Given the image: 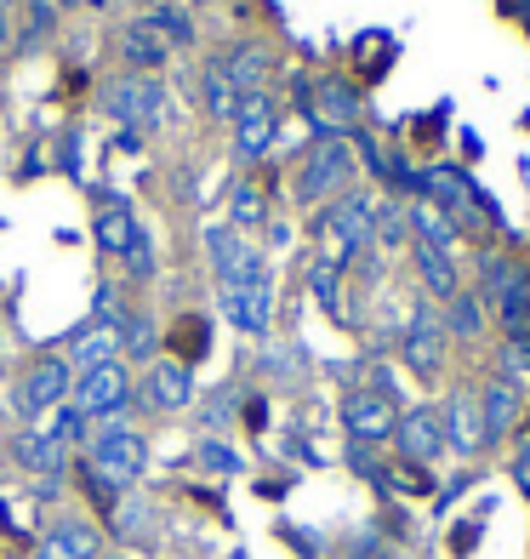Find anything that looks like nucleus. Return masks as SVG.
<instances>
[{
    "label": "nucleus",
    "mask_w": 530,
    "mask_h": 559,
    "mask_svg": "<svg viewBox=\"0 0 530 559\" xmlns=\"http://www.w3.org/2000/svg\"><path fill=\"white\" fill-rule=\"evenodd\" d=\"M69 400H74V412H81V417H120L125 405H132V377H125L120 360L92 366V371L74 377Z\"/></svg>",
    "instance_id": "7"
},
{
    "label": "nucleus",
    "mask_w": 530,
    "mask_h": 559,
    "mask_svg": "<svg viewBox=\"0 0 530 559\" xmlns=\"http://www.w3.org/2000/svg\"><path fill=\"white\" fill-rule=\"evenodd\" d=\"M496 377H508L514 389H530V337H508V343H502V371Z\"/></svg>",
    "instance_id": "32"
},
{
    "label": "nucleus",
    "mask_w": 530,
    "mask_h": 559,
    "mask_svg": "<svg viewBox=\"0 0 530 559\" xmlns=\"http://www.w3.org/2000/svg\"><path fill=\"white\" fill-rule=\"evenodd\" d=\"M525 412V389H514L508 377H491L485 389H479V417H485V451L502 445L514 435V423Z\"/></svg>",
    "instance_id": "16"
},
{
    "label": "nucleus",
    "mask_w": 530,
    "mask_h": 559,
    "mask_svg": "<svg viewBox=\"0 0 530 559\" xmlns=\"http://www.w3.org/2000/svg\"><path fill=\"white\" fill-rule=\"evenodd\" d=\"M97 479H109L115 491L137 486L143 468H148V440L137 435V428H125L120 417H109L104 428L92 435V463H86Z\"/></svg>",
    "instance_id": "3"
},
{
    "label": "nucleus",
    "mask_w": 530,
    "mask_h": 559,
    "mask_svg": "<svg viewBox=\"0 0 530 559\" xmlns=\"http://www.w3.org/2000/svg\"><path fill=\"white\" fill-rule=\"evenodd\" d=\"M12 40V0H0V46Z\"/></svg>",
    "instance_id": "42"
},
{
    "label": "nucleus",
    "mask_w": 530,
    "mask_h": 559,
    "mask_svg": "<svg viewBox=\"0 0 530 559\" xmlns=\"http://www.w3.org/2000/svg\"><path fill=\"white\" fill-rule=\"evenodd\" d=\"M445 320L427 309V302H417L411 309V320H406V343H399V354H406V366L417 371V377H439V366H445Z\"/></svg>",
    "instance_id": "10"
},
{
    "label": "nucleus",
    "mask_w": 530,
    "mask_h": 559,
    "mask_svg": "<svg viewBox=\"0 0 530 559\" xmlns=\"http://www.w3.org/2000/svg\"><path fill=\"white\" fill-rule=\"evenodd\" d=\"M229 217H234V228H257V223H268V194L251 183V177H240V183L229 189Z\"/></svg>",
    "instance_id": "30"
},
{
    "label": "nucleus",
    "mask_w": 530,
    "mask_h": 559,
    "mask_svg": "<svg viewBox=\"0 0 530 559\" xmlns=\"http://www.w3.org/2000/svg\"><path fill=\"white\" fill-rule=\"evenodd\" d=\"M309 280H314V297L325 302V309H332V314H342V302H337V280H342V263L320 258V263L309 269Z\"/></svg>",
    "instance_id": "36"
},
{
    "label": "nucleus",
    "mask_w": 530,
    "mask_h": 559,
    "mask_svg": "<svg viewBox=\"0 0 530 559\" xmlns=\"http://www.w3.org/2000/svg\"><path fill=\"white\" fill-rule=\"evenodd\" d=\"M491 309L502 320V337H530V274L514 269V280L491 297Z\"/></svg>",
    "instance_id": "24"
},
{
    "label": "nucleus",
    "mask_w": 530,
    "mask_h": 559,
    "mask_svg": "<svg viewBox=\"0 0 530 559\" xmlns=\"http://www.w3.org/2000/svg\"><path fill=\"white\" fill-rule=\"evenodd\" d=\"M92 7H109V0H92Z\"/></svg>",
    "instance_id": "45"
},
{
    "label": "nucleus",
    "mask_w": 530,
    "mask_h": 559,
    "mask_svg": "<svg viewBox=\"0 0 530 559\" xmlns=\"http://www.w3.org/2000/svg\"><path fill=\"white\" fill-rule=\"evenodd\" d=\"M97 104H104L109 120L143 126V132L166 126V115H171V97H166V86L155 81V74H115V81L97 86Z\"/></svg>",
    "instance_id": "2"
},
{
    "label": "nucleus",
    "mask_w": 530,
    "mask_h": 559,
    "mask_svg": "<svg viewBox=\"0 0 530 559\" xmlns=\"http://www.w3.org/2000/svg\"><path fill=\"white\" fill-rule=\"evenodd\" d=\"M320 240L332 246V263H353L376 246V200L371 194H342L320 212Z\"/></svg>",
    "instance_id": "1"
},
{
    "label": "nucleus",
    "mask_w": 530,
    "mask_h": 559,
    "mask_svg": "<svg viewBox=\"0 0 530 559\" xmlns=\"http://www.w3.org/2000/svg\"><path fill=\"white\" fill-rule=\"evenodd\" d=\"M52 23H58L52 0H29V29L17 35V52H40V40L52 35Z\"/></svg>",
    "instance_id": "34"
},
{
    "label": "nucleus",
    "mask_w": 530,
    "mask_h": 559,
    "mask_svg": "<svg viewBox=\"0 0 530 559\" xmlns=\"http://www.w3.org/2000/svg\"><path fill=\"white\" fill-rule=\"evenodd\" d=\"M115 520H120V537L137 543L143 531H148V508H143V502H125V508H115Z\"/></svg>",
    "instance_id": "38"
},
{
    "label": "nucleus",
    "mask_w": 530,
    "mask_h": 559,
    "mask_svg": "<svg viewBox=\"0 0 530 559\" xmlns=\"http://www.w3.org/2000/svg\"><path fill=\"white\" fill-rule=\"evenodd\" d=\"M120 58H125V69H132V74H155V69L171 58V40H166L148 17H132V23L120 29Z\"/></svg>",
    "instance_id": "18"
},
{
    "label": "nucleus",
    "mask_w": 530,
    "mask_h": 559,
    "mask_svg": "<svg viewBox=\"0 0 530 559\" xmlns=\"http://www.w3.org/2000/svg\"><path fill=\"white\" fill-rule=\"evenodd\" d=\"M200 97H206V115H212V120H234V115H240V104H245V97L234 92V81L222 74V63H217V58L206 63V74H200Z\"/></svg>",
    "instance_id": "28"
},
{
    "label": "nucleus",
    "mask_w": 530,
    "mask_h": 559,
    "mask_svg": "<svg viewBox=\"0 0 530 559\" xmlns=\"http://www.w3.org/2000/svg\"><path fill=\"white\" fill-rule=\"evenodd\" d=\"M394 423H399L394 400L376 394V389H353V394L342 400V428H348L353 445H383V440H394Z\"/></svg>",
    "instance_id": "9"
},
{
    "label": "nucleus",
    "mask_w": 530,
    "mask_h": 559,
    "mask_svg": "<svg viewBox=\"0 0 530 559\" xmlns=\"http://www.w3.org/2000/svg\"><path fill=\"white\" fill-rule=\"evenodd\" d=\"M125 269H132L137 280H148V274H155V246H148V235H137L132 246H125Z\"/></svg>",
    "instance_id": "39"
},
{
    "label": "nucleus",
    "mask_w": 530,
    "mask_h": 559,
    "mask_svg": "<svg viewBox=\"0 0 530 559\" xmlns=\"http://www.w3.org/2000/svg\"><path fill=\"white\" fill-rule=\"evenodd\" d=\"M12 456H17V463L29 468V474H40V479H58L69 445H58L52 435H46V428H29V435H17V440H12Z\"/></svg>",
    "instance_id": "23"
},
{
    "label": "nucleus",
    "mask_w": 530,
    "mask_h": 559,
    "mask_svg": "<svg viewBox=\"0 0 530 559\" xmlns=\"http://www.w3.org/2000/svg\"><path fill=\"white\" fill-rule=\"evenodd\" d=\"M274 138H280V109H274V97L257 92V97H245L240 115H234V155L240 160H263Z\"/></svg>",
    "instance_id": "12"
},
{
    "label": "nucleus",
    "mask_w": 530,
    "mask_h": 559,
    "mask_svg": "<svg viewBox=\"0 0 530 559\" xmlns=\"http://www.w3.org/2000/svg\"><path fill=\"white\" fill-rule=\"evenodd\" d=\"M148 23H155V29L171 40V52L194 40V23H189V12H183V7H155V12H148Z\"/></svg>",
    "instance_id": "35"
},
{
    "label": "nucleus",
    "mask_w": 530,
    "mask_h": 559,
    "mask_svg": "<svg viewBox=\"0 0 530 559\" xmlns=\"http://www.w3.org/2000/svg\"><path fill=\"white\" fill-rule=\"evenodd\" d=\"M115 348H120V325H104V320H97L92 332L74 337L69 360L81 366V371H92V366H109V360H115Z\"/></svg>",
    "instance_id": "29"
},
{
    "label": "nucleus",
    "mask_w": 530,
    "mask_h": 559,
    "mask_svg": "<svg viewBox=\"0 0 530 559\" xmlns=\"http://www.w3.org/2000/svg\"><path fill=\"white\" fill-rule=\"evenodd\" d=\"M200 468H212V474H240V456L222 445V440H200Z\"/></svg>",
    "instance_id": "37"
},
{
    "label": "nucleus",
    "mask_w": 530,
    "mask_h": 559,
    "mask_svg": "<svg viewBox=\"0 0 530 559\" xmlns=\"http://www.w3.org/2000/svg\"><path fill=\"white\" fill-rule=\"evenodd\" d=\"M394 445H399V456H406V463H417V468L439 463V451H445V412H439V405H411V412H399Z\"/></svg>",
    "instance_id": "8"
},
{
    "label": "nucleus",
    "mask_w": 530,
    "mask_h": 559,
    "mask_svg": "<svg viewBox=\"0 0 530 559\" xmlns=\"http://www.w3.org/2000/svg\"><path fill=\"white\" fill-rule=\"evenodd\" d=\"M376 240H383L388 251H399L411 240V212L399 206V200H376Z\"/></svg>",
    "instance_id": "31"
},
{
    "label": "nucleus",
    "mask_w": 530,
    "mask_h": 559,
    "mask_svg": "<svg viewBox=\"0 0 530 559\" xmlns=\"http://www.w3.org/2000/svg\"><path fill=\"white\" fill-rule=\"evenodd\" d=\"M422 200H427V206H439L457 228L485 223V217L502 223V217H496V200H491V194H479V189H473V177H468L462 166H427V171H422Z\"/></svg>",
    "instance_id": "5"
},
{
    "label": "nucleus",
    "mask_w": 530,
    "mask_h": 559,
    "mask_svg": "<svg viewBox=\"0 0 530 559\" xmlns=\"http://www.w3.org/2000/svg\"><path fill=\"white\" fill-rule=\"evenodd\" d=\"M353 183V143L348 138H320L297 171V200L302 206H320V200H342Z\"/></svg>",
    "instance_id": "4"
},
{
    "label": "nucleus",
    "mask_w": 530,
    "mask_h": 559,
    "mask_svg": "<svg viewBox=\"0 0 530 559\" xmlns=\"http://www.w3.org/2000/svg\"><path fill=\"white\" fill-rule=\"evenodd\" d=\"M514 486H519V491L530 497V435H525V440L514 445Z\"/></svg>",
    "instance_id": "41"
},
{
    "label": "nucleus",
    "mask_w": 530,
    "mask_h": 559,
    "mask_svg": "<svg viewBox=\"0 0 530 559\" xmlns=\"http://www.w3.org/2000/svg\"><path fill=\"white\" fill-rule=\"evenodd\" d=\"M302 115L320 126V138H353V126H360L365 109H360V92H353L342 74H320V81L309 86Z\"/></svg>",
    "instance_id": "6"
},
{
    "label": "nucleus",
    "mask_w": 530,
    "mask_h": 559,
    "mask_svg": "<svg viewBox=\"0 0 530 559\" xmlns=\"http://www.w3.org/2000/svg\"><path fill=\"white\" fill-rule=\"evenodd\" d=\"M81 428H86V417H81V412H74V405H69V412H58L52 423H46V435H52L58 445H69V440H81Z\"/></svg>",
    "instance_id": "40"
},
{
    "label": "nucleus",
    "mask_w": 530,
    "mask_h": 559,
    "mask_svg": "<svg viewBox=\"0 0 530 559\" xmlns=\"http://www.w3.org/2000/svg\"><path fill=\"white\" fill-rule=\"evenodd\" d=\"M143 394H148V405H160V412H183V405H194V371L177 366L171 354H166V360L148 366Z\"/></svg>",
    "instance_id": "19"
},
{
    "label": "nucleus",
    "mask_w": 530,
    "mask_h": 559,
    "mask_svg": "<svg viewBox=\"0 0 530 559\" xmlns=\"http://www.w3.org/2000/svg\"><path fill=\"white\" fill-rule=\"evenodd\" d=\"M445 337H457V343H479L485 337V302H479L473 292H457L445 302Z\"/></svg>",
    "instance_id": "27"
},
{
    "label": "nucleus",
    "mask_w": 530,
    "mask_h": 559,
    "mask_svg": "<svg viewBox=\"0 0 530 559\" xmlns=\"http://www.w3.org/2000/svg\"><path fill=\"white\" fill-rule=\"evenodd\" d=\"M69 389H74V371H69V360H35L29 371H23V389H17V405L23 412H52L58 400H69Z\"/></svg>",
    "instance_id": "15"
},
{
    "label": "nucleus",
    "mask_w": 530,
    "mask_h": 559,
    "mask_svg": "<svg viewBox=\"0 0 530 559\" xmlns=\"http://www.w3.org/2000/svg\"><path fill=\"white\" fill-rule=\"evenodd\" d=\"M97 251H115V258H125V246H132L143 235V223L132 217V206L125 200H104V212H97Z\"/></svg>",
    "instance_id": "25"
},
{
    "label": "nucleus",
    "mask_w": 530,
    "mask_h": 559,
    "mask_svg": "<svg viewBox=\"0 0 530 559\" xmlns=\"http://www.w3.org/2000/svg\"><path fill=\"white\" fill-rule=\"evenodd\" d=\"M222 314L234 320V332L263 337L274 325V280L257 274V280H240V286H222Z\"/></svg>",
    "instance_id": "11"
},
{
    "label": "nucleus",
    "mask_w": 530,
    "mask_h": 559,
    "mask_svg": "<svg viewBox=\"0 0 530 559\" xmlns=\"http://www.w3.org/2000/svg\"><path fill=\"white\" fill-rule=\"evenodd\" d=\"M445 445L457 456L485 451V417H479V389H457L445 400Z\"/></svg>",
    "instance_id": "14"
},
{
    "label": "nucleus",
    "mask_w": 530,
    "mask_h": 559,
    "mask_svg": "<svg viewBox=\"0 0 530 559\" xmlns=\"http://www.w3.org/2000/svg\"><path fill=\"white\" fill-rule=\"evenodd\" d=\"M406 212H411V240H417V246H434V251H445V258H457L462 228L450 223L439 206H427V200H417V206H406Z\"/></svg>",
    "instance_id": "22"
},
{
    "label": "nucleus",
    "mask_w": 530,
    "mask_h": 559,
    "mask_svg": "<svg viewBox=\"0 0 530 559\" xmlns=\"http://www.w3.org/2000/svg\"><path fill=\"white\" fill-rule=\"evenodd\" d=\"M502 12H519V0H502Z\"/></svg>",
    "instance_id": "43"
},
{
    "label": "nucleus",
    "mask_w": 530,
    "mask_h": 559,
    "mask_svg": "<svg viewBox=\"0 0 530 559\" xmlns=\"http://www.w3.org/2000/svg\"><path fill=\"white\" fill-rule=\"evenodd\" d=\"M217 63H222V74L234 81L240 97H257V92L268 86V74L280 69V58H274L263 40H240V46H229V52H222Z\"/></svg>",
    "instance_id": "17"
},
{
    "label": "nucleus",
    "mask_w": 530,
    "mask_h": 559,
    "mask_svg": "<svg viewBox=\"0 0 530 559\" xmlns=\"http://www.w3.org/2000/svg\"><path fill=\"white\" fill-rule=\"evenodd\" d=\"M206 251H212V269H217V286H240V280H257L263 269V251L251 246L234 228H206Z\"/></svg>",
    "instance_id": "13"
},
{
    "label": "nucleus",
    "mask_w": 530,
    "mask_h": 559,
    "mask_svg": "<svg viewBox=\"0 0 530 559\" xmlns=\"http://www.w3.org/2000/svg\"><path fill=\"white\" fill-rule=\"evenodd\" d=\"M166 348H171L177 366L194 371V360H206V354H212V325L200 320V314H183V320H177L171 332H166Z\"/></svg>",
    "instance_id": "26"
},
{
    "label": "nucleus",
    "mask_w": 530,
    "mask_h": 559,
    "mask_svg": "<svg viewBox=\"0 0 530 559\" xmlns=\"http://www.w3.org/2000/svg\"><path fill=\"white\" fill-rule=\"evenodd\" d=\"M411 263H417V280H422V292H427V297L450 302V297L462 292L457 258H445V251H434V246H417V240H411Z\"/></svg>",
    "instance_id": "21"
},
{
    "label": "nucleus",
    "mask_w": 530,
    "mask_h": 559,
    "mask_svg": "<svg viewBox=\"0 0 530 559\" xmlns=\"http://www.w3.org/2000/svg\"><path fill=\"white\" fill-rule=\"evenodd\" d=\"M353 58H360L365 81H376V74H383V63L394 58V40H388V35H360V40H353Z\"/></svg>",
    "instance_id": "33"
},
{
    "label": "nucleus",
    "mask_w": 530,
    "mask_h": 559,
    "mask_svg": "<svg viewBox=\"0 0 530 559\" xmlns=\"http://www.w3.org/2000/svg\"><path fill=\"white\" fill-rule=\"evenodd\" d=\"M35 559H104V537H97V525H86V520H58L40 537Z\"/></svg>",
    "instance_id": "20"
},
{
    "label": "nucleus",
    "mask_w": 530,
    "mask_h": 559,
    "mask_svg": "<svg viewBox=\"0 0 530 559\" xmlns=\"http://www.w3.org/2000/svg\"><path fill=\"white\" fill-rule=\"evenodd\" d=\"M0 354H7V332H0Z\"/></svg>",
    "instance_id": "44"
}]
</instances>
